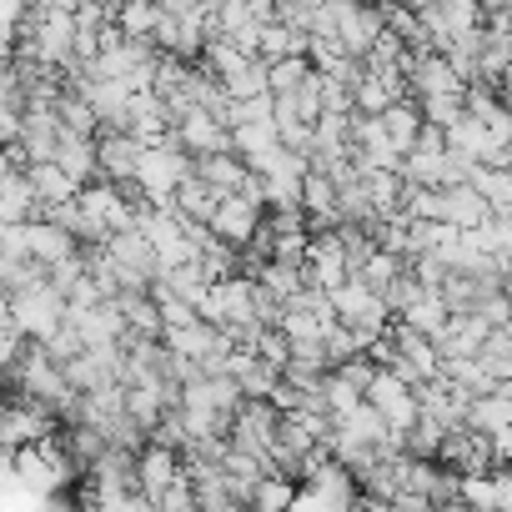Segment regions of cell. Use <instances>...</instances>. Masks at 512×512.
Instances as JSON below:
<instances>
[{
    "label": "cell",
    "mask_w": 512,
    "mask_h": 512,
    "mask_svg": "<svg viewBox=\"0 0 512 512\" xmlns=\"http://www.w3.org/2000/svg\"><path fill=\"white\" fill-rule=\"evenodd\" d=\"M6 317H16L21 332H26L36 347H46V342L71 322V302H66L51 282H41V287H31V292H21V297H6Z\"/></svg>",
    "instance_id": "6da1fadb"
},
{
    "label": "cell",
    "mask_w": 512,
    "mask_h": 512,
    "mask_svg": "<svg viewBox=\"0 0 512 512\" xmlns=\"http://www.w3.org/2000/svg\"><path fill=\"white\" fill-rule=\"evenodd\" d=\"M191 166H196V161H191V156L176 146V136H171L166 146H151V151H146L136 186H141V196H146L151 206H171L176 191L191 181Z\"/></svg>",
    "instance_id": "7a4b0ae2"
},
{
    "label": "cell",
    "mask_w": 512,
    "mask_h": 512,
    "mask_svg": "<svg viewBox=\"0 0 512 512\" xmlns=\"http://www.w3.org/2000/svg\"><path fill=\"white\" fill-rule=\"evenodd\" d=\"M367 402L382 412V422L392 427V437H397V442H402V452H407V437H412V427L422 422L417 392H412L397 372H377V382L367 387Z\"/></svg>",
    "instance_id": "3957f363"
},
{
    "label": "cell",
    "mask_w": 512,
    "mask_h": 512,
    "mask_svg": "<svg viewBox=\"0 0 512 512\" xmlns=\"http://www.w3.org/2000/svg\"><path fill=\"white\" fill-rule=\"evenodd\" d=\"M277 432H282V412L272 402H246L231 422V447L251 452L256 462H267L272 472V447H277Z\"/></svg>",
    "instance_id": "277c9868"
},
{
    "label": "cell",
    "mask_w": 512,
    "mask_h": 512,
    "mask_svg": "<svg viewBox=\"0 0 512 512\" xmlns=\"http://www.w3.org/2000/svg\"><path fill=\"white\" fill-rule=\"evenodd\" d=\"M387 36V11L372 6H337V41L352 61H367L377 51V41Z\"/></svg>",
    "instance_id": "5b68a950"
},
{
    "label": "cell",
    "mask_w": 512,
    "mask_h": 512,
    "mask_svg": "<svg viewBox=\"0 0 512 512\" xmlns=\"http://www.w3.org/2000/svg\"><path fill=\"white\" fill-rule=\"evenodd\" d=\"M347 282H352V267H347L342 236H337V231L312 236V246H307V287H317V292H342Z\"/></svg>",
    "instance_id": "8992f818"
},
{
    "label": "cell",
    "mask_w": 512,
    "mask_h": 512,
    "mask_svg": "<svg viewBox=\"0 0 512 512\" xmlns=\"http://www.w3.org/2000/svg\"><path fill=\"white\" fill-rule=\"evenodd\" d=\"M96 151H101V181H111V186H136L141 161H146V146H141L131 131H101V136H96Z\"/></svg>",
    "instance_id": "52a82bcc"
},
{
    "label": "cell",
    "mask_w": 512,
    "mask_h": 512,
    "mask_svg": "<svg viewBox=\"0 0 512 512\" xmlns=\"http://www.w3.org/2000/svg\"><path fill=\"white\" fill-rule=\"evenodd\" d=\"M136 472H141V497H146V502H156V507H161L181 482H186L181 452H171V447H161V442H146V452H141Z\"/></svg>",
    "instance_id": "ba28073f"
},
{
    "label": "cell",
    "mask_w": 512,
    "mask_h": 512,
    "mask_svg": "<svg viewBox=\"0 0 512 512\" xmlns=\"http://www.w3.org/2000/svg\"><path fill=\"white\" fill-rule=\"evenodd\" d=\"M407 81H412V101H437V96H467V91H472V86L452 71V61H447V56H437V51L412 56Z\"/></svg>",
    "instance_id": "9c48e42d"
},
{
    "label": "cell",
    "mask_w": 512,
    "mask_h": 512,
    "mask_svg": "<svg viewBox=\"0 0 512 512\" xmlns=\"http://www.w3.org/2000/svg\"><path fill=\"white\" fill-rule=\"evenodd\" d=\"M0 221L6 226H31V221H46V206L31 186V171H6L0 176Z\"/></svg>",
    "instance_id": "30bf717a"
},
{
    "label": "cell",
    "mask_w": 512,
    "mask_h": 512,
    "mask_svg": "<svg viewBox=\"0 0 512 512\" xmlns=\"http://www.w3.org/2000/svg\"><path fill=\"white\" fill-rule=\"evenodd\" d=\"M26 246H31V262H41L46 272L66 267L71 256H81V251H86V246H81L71 231H61L56 221H31V226H26Z\"/></svg>",
    "instance_id": "8fae6325"
},
{
    "label": "cell",
    "mask_w": 512,
    "mask_h": 512,
    "mask_svg": "<svg viewBox=\"0 0 512 512\" xmlns=\"http://www.w3.org/2000/svg\"><path fill=\"white\" fill-rule=\"evenodd\" d=\"M226 377L246 392V402H272V397H277V387H282V372H277L272 362H262L256 352H236Z\"/></svg>",
    "instance_id": "7c38bea8"
},
{
    "label": "cell",
    "mask_w": 512,
    "mask_h": 512,
    "mask_svg": "<svg viewBox=\"0 0 512 512\" xmlns=\"http://www.w3.org/2000/svg\"><path fill=\"white\" fill-rule=\"evenodd\" d=\"M106 251L116 256V262H121L126 272H136V277H146V282L156 287V277H161V262H156V251H151V241H146V231H141V226H131V231H116V236L106 241Z\"/></svg>",
    "instance_id": "4fadbf2b"
},
{
    "label": "cell",
    "mask_w": 512,
    "mask_h": 512,
    "mask_svg": "<svg viewBox=\"0 0 512 512\" xmlns=\"http://www.w3.org/2000/svg\"><path fill=\"white\" fill-rule=\"evenodd\" d=\"M467 116L482 121V126L492 131V141L512 151V111H507V101H502L492 86H472V91H467Z\"/></svg>",
    "instance_id": "5bb4252c"
},
{
    "label": "cell",
    "mask_w": 512,
    "mask_h": 512,
    "mask_svg": "<svg viewBox=\"0 0 512 512\" xmlns=\"http://www.w3.org/2000/svg\"><path fill=\"white\" fill-rule=\"evenodd\" d=\"M191 176H196V181H206V186H211V191H221V196H236V191H246L251 166H246L236 151H226V156H206V161H196V166H191Z\"/></svg>",
    "instance_id": "9a60e30c"
},
{
    "label": "cell",
    "mask_w": 512,
    "mask_h": 512,
    "mask_svg": "<svg viewBox=\"0 0 512 512\" xmlns=\"http://www.w3.org/2000/svg\"><path fill=\"white\" fill-rule=\"evenodd\" d=\"M497 216H492V206L482 201V191L477 186H452L447 191V226H457L462 236L467 231H482V226H492Z\"/></svg>",
    "instance_id": "2e32d148"
},
{
    "label": "cell",
    "mask_w": 512,
    "mask_h": 512,
    "mask_svg": "<svg viewBox=\"0 0 512 512\" xmlns=\"http://www.w3.org/2000/svg\"><path fill=\"white\" fill-rule=\"evenodd\" d=\"M382 121V131H387V141L402 151V156H412L417 151V141H422V131H427V121H422V106L417 101H402V106H392L387 116H377Z\"/></svg>",
    "instance_id": "e0dca14e"
},
{
    "label": "cell",
    "mask_w": 512,
    "mask_h": 512,
    "mask_svg": "<svg viewBox=\"0 0 512 512\" xmlns=\"http://www.w3.org/2000/svg\"><path fill=\"white\" fill-rule=\"evenodd\" d=\"M397 322H402V327H412L417 337H427V342H437V347H442V337L452 332V322H457V317L447 312V302H442V297H422V302H417L407 317H397Z\"/></svg>",
    "instance_id": "ac0fdd59"
},
{
    "label": "cell",
    "mask_w": 512,
    "mask_h": 512,
    "mask_svg": "<svg viewBox=\"0 0 512 512\" xmlns=\"http://www.w3.org/2000/svg\"><path fill=\"white\" fill-rule=\"evenodd\" d=\"M467 427H472V432H482V437L507 432V427H512V392L502 387V392H492V397H477V402H472V412H467Z\"/></svg>",
    "instance_id": "d6986e66"
},
{
    "label": "cell",
    "mask_w": 512,
    "mask_h": 512,
    "mask_svg": "<svg viewBox=\"0 0 512 512\" xmlns=\"http://www.w3.org/2000/svg\"><path fill=\"white\" fill-rule=\"evenodd\" d=\"M31 186H36V196H41L46 216H51L56 206H71V201L81 196V186H76L61 166H31Z\"/></svg>",
    "instance_id": "ffe728a7"
},
{
    "label": "cell",
    "mask_w": 512,
    "mask_h": 512,
    "mask_svg": "<svg viewBox=\"0 0 512 512\" xmlns=\"http://www.w3.org/2000/svg\"><path fill=\"white\" fill-rule=\"evenodd\" d=\"M221 201H226V196H221V191H211V186H206V181H196V176L176 191V211H181L186 221H196V226H211V221H216V211H221Z\"/></svg>",
    "instance_id": "44dd1931"
},
{
    "label": "cell",
    "mask_w": 512,
    "mask_h": 512,
    "mask_svg": "<svg viewBox=\"0 0 512 512\" xmlns=\"http://www.w3.org/2000/svg\"><path fill=\"white\" fill-rule=\"evenodd\" d=\"M156 282H161L171 297H181L186 307H196V312H201V307H206V297H211V277H206L196 262H191V267H181V272H166V277H156Z\"/></svg>",
    "instance_id": "7402d4cb"
},
{
    "label": "cell",
    "mask_w": 512,
    "mask_h": 512,
    "mask_svg": "<svg viewBox=\"0 0 512 512\" xmlns=\"http://www.w3.org/2000/svg\"><path fill=\"white\" fill-rule=\"evenodd\" d=\"M467 186L482 191V201L492 206L497 221H512V176H507V171H487V166H477Z\"/></svg>",
    "instance_id": "603a6c76"
},
{
    "label": "cell",
    "mask_w": 512,
    "mask_h": 512,
    "mask_svg": "<svg viewBox=\"0 0 512 512\" xmlns=\"http://www.w3.org/2000/svg\"><path fill=\"white\" fill-rule=\"evenodd\" d=\"M56 116H61V131H66V136H81V141H96V136H101V116H96L81 96H71V91L61 96Z\"/></svg>",
    "instance_id": "cb8c5ba5"
},
{
    "label": "cell",
    "mask_w": 512,
    "mask_h": 512,
    "mask_svg": "<svg viewBox=\"0 0 512 512\" xmlns=\"http://www.w3.org/2000/svg\"><path fill=\"white\" fill-rule=\"evenodd\" d=\"M297 482L292 477H277V472H267L262 477V487H256V497H251V512H292L297 507Z\"/></svg>",
    "instance_id": "d4e9b609"
},
{
    "label": "cell",
    "mask_w": 512,
    "mask_h": 512,
    "mask_svg": "<svg viewBox=\"0 0 512 512\" xmlns=\"http://www.w3.org/2000/svg\"><path fill=\"white\" fill-rule=\"evenodd\" d=\"M362 402H367V397H362V392H357L347 377H337V372H332V377L322 382V407L332 412V422H337V417H352Z\"/></svg>",
    "instance_id": "484cf974"
},
{
    "label": "cell",
    "mask_w": 512,
    "mask_h": 512,
    "mask_svg": "<svg viewBox=\"0 0 512 512\" xmlns=\"http://www.w3.org/2000/svg\"><path fill=\"white\" fill-rule=\"evenodd\" d=\"M457 507L467 512H497V477H462L457 482Z\"/></svg>",
    "instance_id": "4316f807"
},
{
    "label": "cell",
    "mask_w": 512,
    "mask_h": 512,
    "mask_svg": "<svg viewBox=\"0 0 512 512\" xmlns=\"http://www.w3.org/2000/svg\"><path fill=\"white\" fill-rule=\"evenodd\" d=\"M256 357L272 362V367L287 377V367H292V342H287V332H282V327H267L262 337H256Z\"/></svg>",
    "instance_id": "83f0119b"
}]
</instances>
